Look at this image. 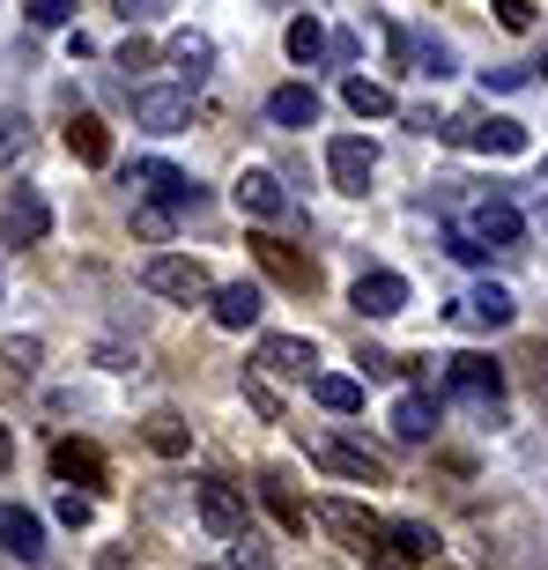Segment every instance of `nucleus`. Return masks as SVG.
Listing matches in <instances>:
<instances>
[{
  "mask_svg": "<svg viewBox=\"0 0 548 570\" xmlns=\"http://www.w3.org/2000/svg\"><path fill=\"white\" fill-rule=\"evenodd\" d=\"M444 401L474 407L489 430H505V371L489 356H444Z\"/></svg>",
  "mask_w": 548,
  "mask_h": 570,
  "instance_id": "nucleus-1",
  "label": "nucleus"
},
{
  "mask_svg": "<svg viewBox=\"0 0 548 570\" xmlns=\"http://www.w3.org/2000/svg\"><path fill=\"white\" fill-rule=\"evenodd\" d=\"M430 134H444V141H460V148H482V156H527V127L505 119V111H452Z\"/></svg>",
  "mask_w": 548,
  "mask_h": 570,
  "instance_id": "nucleus-2",
  "label": "nucleus"
},
{
  "mask_svg": "<svg viewBox=\"0 0 548 570\" xmlns=\"http://www.w3.org/2000/svg\"><path fill=\"white\" fill-rule=\"evenodd\" d=\"M141 289H148V296H164V304H208L215 282H208V267H200V259H186V253H156V259L141 267Z\"/></svg>",
  "mask_w": 548,
  "mask_h": 570,
  "instance_id": "nucleus-3",
  "label": "nucleus"
},
{
  "mask_svg": "<svg viewBox=\"0 0 548 570\" xmlns=\"http://www.w3.org/2000/svg\"><path fill=\"white\" fill-rule=\"evenodd\" d=\"M371 570H422L430 556H438V527H422V519H393V527H379V541H371Z\"/></svg>",
  "mask_w": 548,
  "mask_h": 570,
  "instance_id": "nucleus-4",
  "label": "nucleus"
},
{
  "mask_svg": "<svg viewBox=\"0 0 548 570\" xmlns=\"http://www.w3.org/2000/svg\"><path fill=\"white\" fill-rule=\"evenodd\" d=\"M253 267L274 282V289H290V296L319 289V259L304 253V245H290V237H253Z\"/></svg>",
  "mask_w": 548,
  "mask_h": 570,
  "instance_id": "nucleus-5",
  "label": "nucleus"
},
{
  "mask_svg": "<svg viewBox=\"0 0 548 570\" xmlns=\"http://www.w3.org/2000/svg\"><path fill=\"white\" fill-rule=\"evenodd\" d=\"M452 230H467L474 245H489V253H511V245L527 237V215L511 208V200H497V193H489V200H474L467 215H452Z\"/></svg>",
  "mask_w": 548,
  "mask_h": 570,
  "instance_id": "nucleus-6",
  "label": "nucleus"
},
{
  "mask_svg": "<svg viewBox=\"0 0 548 570\" xmlns=\"http://www.w3.org/2000/svg\"><path fill=\"white\" fill-rule=\"evenodd\" d=\"M127 186H134V200H164V208H200V186H193L178 164H164V156H141V164L127 170Z\"/></svg>",
  "mask_w": 548,
  "mask_h": 570,
  "instance_id": "nucleus-7",
  "label": "nucleus"
},
{
  "mask_svg": "<svg viewBox=\"0 0 548 570\" xmlns=\"http://www.w3.org/2000/svg\"><path fill=\"white\" fill-rule=\"evenodd\" d=\"M134 127H148V134H186L193 127V89H178V82L134 89Z\"/></svg>",
  "mask_w": 548,
  "mask_h": 570,
  "instance_id": "nucleus-8",
  "label": "nucleus"
},
{
  "mask_svg": "<svg viewBox=\"0 0 548 570\" xmlns=\"http://www.w3.org/2000/svg\"><path fill=\"white\" fill-rule=\"evenodd\" d=\"M193 511H200V527L215 533V541H237V533H245V519H253V511H245V497H237V482H193Z\"/></svg>",
  "mask_w": 548,
  "mask_h": 570,
  "instance_id": "nucleus-9",
  "label": "nucleus"
},
{
  "mask_svg": "<svg viewBox=\"0 0 548 570\" xmlns=\"http://www.w3.org/2000/svg\"><path fill=\"white\" fill-rule=\"evenodd\" d=\"M45 230H52V200H45L38 186H16L0 200V237H8V245H38Z\"/></svg>",
  "mask_w": 548,
  "mask_h": 570,
  "instance_id": "nucleus-10",
  "label": "nucleus"
},
{
  "mask_svg": "<svg viewBox=\"0 0 548 570\" xmlns=\"http://www.w3.org/2000/svg\"><path fill=\"white\" fill-rule=\"evenodd\" d=\"M312 460L326 466V474H341V482H385V460L371 452V444H349V438H312Z\"/></svg>",
  "mask_w": 548,
  "mask_h": 570,
  "instance_id": "nucleus-11",
  "label": "nucleus"
},
{
  "mask_svg": "<svg viewBox=\"0 0 548 570\" xmlns=\"http://www.w3.org/2000/svg\"><path fill=\"white\" fill-rule=\"evenodd\" d=\"M326 170H334L341 193H371V178H379V148L363 141V134H334V141H326Z\"/></svg>",
  "mask_w": 548,
  "mask_h": 570,
  "instance_id": "nucleus-12",
  "label": "nucleus"
},
{
  "mask_svg": "<svg viewBox=\"0 0 548 570\" xmlns=\"http://www.w3.org/2000/svg\"><path fill=\"white\" fill-rule=\"evenodd\" d=\"M312 519H319L326 533H334L341 549H356V556L371 549V541H379V527H385V519H371V511L349 504V497H326V504H312Z\"/></svg>",
  "mask_w": 548,
  "mask_h": 570,
  "instance_id": "nucleus-13",
  "label": "nucleus"
},
{
  "mask_svg": "<svg viewBox=\"0 0 548 570\" xmlns=\"http://www.w3.org/2000/svg\"><path fill=\"white\" fill-rule=\"evenodd\" d=\"M452 318H460V326H489V334H505L511 318H519V304H511L505 282H482V289H467L460 304H452Z\"/></svg>",
  "mask_w": 548,
  "mask_h": 570,
  "instance_id": "nucleus-14",
  "label": "nucleus"
},
{
  "mask_svg": "<svg viewBox=\"0 0 548 570\" xmlns=\"http://www.w3.org/2000/svg\"><path fill=\"white\" fill-rule=\"evenodd\" d=\"M237 208L253 215V223H282V215H290V193H282V178H274V170H237Z\"/></svg>",
  "mask_w": 548,
  "mask_h": 570,
  "instance_id": "nucleus-15",
  "label": "nucleus"
},
{
  "mask_svg": "<svg viewBox=\"0 0 548 570\" xmlns=\"http://www.w3.org/2000/svg\"><path fill=\"white\" fill-rule=\"evenodd\" d=\"M349 304H356L363 318H393V312H408V282L393 275V267H379V275H356Z\"/></svg>",
  "mask_w": 548,
  "mask_h": 570,
  "instance_id": "nucleus-16",
  "label": "nucleus"
},
{
  "mask_svg": "<svg viewBox=\"0 0 548 570\" xmlns=\"http://www.w3.org/2000/svg\"><path fill=\"white\" fill-rule=\"evenodd\" d=\"M52 474H60V482H82V489H105V452H97V444L89 438H60L52 444Z\"/></svg>",
  "mask_w": 548,
  "mask_h": 570,
  "instance_id": "nucleus-17",
  "label": "nucleus"
},
{
  "mask_svg": "<svg viewBox=\"0 0 548 570\" xmlns=\"http://www.w3.org/2000/svg\"><path fill=\"white\" fill-rule=\"evenodd\" d=\"M0 549L16 556V563H38L45 556V519L22 504H0Z\"/></svg>",
  "mask_w": 548,
  "mask_h": 570,
  "instance_id": "nucleus-18",
  "label": "nucleus"
},
{
  "mask_svg": "<svg viewBox=\"0 0 548 570\" xmlns=\"http://www.w3.org/2000/svg\"><path fill=\"white\" fill-rule=\"evenodd\" d=\"M164 60L178 67V89H200L215 67V45L200 38V30H178V38H164Z\"/></svg>",
  "mask_w": 548,
  "mask_h": 570,
  "instance_id": "nucleus-19",
  "label": "nucleus"
},
{
  "mask_svg": "<svg viewBox=\"0 0 548 570\" xmlns=\"http://www.w3.org/2000/svg\"><path fill=\"white\" fill-rule=\"evenodd\" d=\"M260 363H267L274 379H312L319 348H312V341H296V334H267V341H260Z\"/></svg>",
  "mask_w": 548,
  "mask_h": 570,
  "instance_id": "nucleus-20",
  "label": "nucleus"
},
{
  "mask_svg": "<svg viewBox=\"0 0 548 570\" xmlns=\"http://www.w3.org/2000/svg\"><path fill=\"white\" fill-rule=\"evenodd\" d=\"M67 156H75V164H89V170L111 164V127L97 119V111H75V119H67Z\"/></svg>",
  "mask_w": 548,
  "mask_h": 570,
  "instance_id": "nucleus-21",
  "label": "nucleus"
},
{
  "mask_svg": "<svg viewBox=\"0 0 548 570\" xmlns=\"http://www.w3.org/2000/svg\"><path fill=\"white\" fill-rule=\"evenodd\" d=\"M260 304H267V296H260V282H231V289H215V296H208L215 326H231V334H245V326H253Z\"/></svg>",
  "mask_w": 548,
  "mask_h": 570,
  "instance_id": "nucleus-22",
  "label": "nucleus"
},
{
  "mask_svg": "<svg viewBox=\"0 0 548 570\" xmlns=\"http://www.w3.org/2000/svg\"><path fill=\"white\" fill-rule=\"evenodd\" d=\"M438 393H401V401H393V438L401 444H422L430 438V430H438Z\"/></svg>",
  "mask_w": 548,
  "mask_h": 570,
  "instance_id": "nucleus-23",
  "label": "nucleus"
},
{
  "mask_svg": "<svg viewBox=\"0 0 548 570\" xmlns=\"http://www.w3.org/2000/svg\"><path fill=\"white\" fill-rule=\"evenodd\" d=\"M267 119L274 127H319V89L312 82H282L267 97Z\"/></svg>",
  "mask_w": 548,
  "mask_h": 570,
  "instance_id": "nucleus-24",
  "label": "nucleus"
},
{
  "mask_svg": "<svg viewBox=\"0 0 548 570\" xmlns=\"http://www.w3.org/2000/svg\"><path fill=\"white\" fill-rule=\"evenodd\" d=\"M260 504H267L290 533H312V504H304V497H296V489L282 482V474H260Z\"/></svg>",
  "mask_w": 548,
  "mask_h": 570,
  "instance_id": "nucleus-25",
  "label": "nucleus"
},
{
  "mask_svg": "<svg viewBox=\"0 0 548 570\" xmlns=\"http://www.w3.org/2000/svg\"><path fill=\"white\" fill-rule=\"evenodd\" d=\"M341 105L356 111V119H393V111H401V105H393V89L371 82V75H349V82H341Z\"/></svg>",
  "mask_w": 548,
  "mask_h": 570,
  "instance_id": "nucleus-26",
  "label": "nucleus"
},
{
  "mask_svg": "<svg viewBox=\"0 0 548 570\" xmlns=\"http://www.w3.org/2000/svg\"><path fill=\"white\" fill-rule=\"evenodd\" d=\"M312 401L326 415H356L363 407V379H341V371H312Z\"/></svg>",
  "mask_w": 548,
  "mask_h": 570,
  "instance_id": "nucleus-27",
  "label": "nucleus"
},
{
  "mask_svg": "<svg viewBox=\"0 0 548 570\" xmlns=\"http://www.w3.org/2000/svg\"><path fill=\"white\" fill-rule=\"evenodd\" d=\"M141 438H148V452H164V460H178V452L193 444V430H186V415H170V407H156V415L141 423Z\"/></svg>",
  "mask_w": 548,
  "mask_h": 570,
  "instance_id": "nucleus-28",
  "label": "nucleus"
},
{
  "mask_svg": "<svg viewBox=\"0 0 548 570\" xmlns=\"http://www.w3.org/2000/svg\"><path fill=\"white\" fill-rule=\"evenodd\" d=\"M408 67L430 75V82H444V75H452V45L444 38H408Z\"/></svg>",
  "mask_w": 548,
  "mask_h": 570,
  "instance_id": "nucleus-29",
  "label": "nucleus"
},
{
  "mask_svg": "<svg viewBox=\"0 0 548 570\" xmlns=\"http://www.w3.org/2000/svg\"><path fill=\"white\" fill-rule=\"evenodd\" d=\"M282 45H290V60H296V67L326 60V30H319L312 16H296V22H290V38H282Z\"/></svg>",
  "mask_w": 548,
  "mask_h": 570,
  "instance_id": "nucleus-30",
  "label": "nucleus"
},
{
  "mask_svg": "<svg viewBox=\"0 0 548 570\" xmlns=\"http://www.w3.org/2000/svg\"><path fill=\"white\" fill-rule=\"evenodd\" d=\"M16 156H30V119L16 105H0V164H16Z\"/></svg>",
  "mask_w": 548,
  "mask_h": 570,
  "instance_id": "nucleus-31",
  "label": "nucleus"
},
{
  "mask_svg": "<svg viewBox=\"0 0 548 570\" xmlns=\"http://www.w3.org/2000/svg\"><path fill=\"white\" fill-rule=\"evenodd\" d=\"M89 519H97V489H75V482H67L60 489V527H89Z\"/></svg>",
  "mask_w": 548,
  "mask_h": 570,
  "instance_id": "nucleus-32",
  "label": "nucleus"
},
{
  "mask_svg": "<svg viewBox=\"0 0 548 570\" xmlns=\"http://www.w3.org/2000/svg\"><path fill=\"white\" fill-rule=\"evenodd\" d=\"M170 223H178V208H164V200H134V230L141 237H170Z\"/></svg>",
  "mask_w": 548,
  "mask_h": 570,
  "instance_id": "nucleus-33",
  "label": "nucleus"
},
{
  "mask_svg": "<svg viewBox=\"0 0 548 570\" xmlns=\"http://www.w3.org/2000/svg\"><path fill=\"white\" fill-rule=\"evenodd\" d=\"M38 356H45V341H38V334H22V341H8V348H0V363H8L16 379H30V371H38Z\"/></svg>",
  "mask_w": 548,
  "mask_h": 570,
  "instance_id": "nucleus-34",
  "label": "nucleus"
},
{
  "mask_svg": "<svg viewBox=\"0 0 548 570\" xmlns=\"http://www.w3.org/2000/svg\"><path fill=\"white\" fill-rule=\"evenodd\" d=\"M245 401H253V415H260V423H282V393H274L267 379H245Z\"/></svg>",
  "mask_w": 548,
  "mask_h": 570,
  "instance_id": "nucleus-35",
  "label": "nucleus"
},
{
  "mask_svg": "<svg viewBox=\"0 0 548 570\" xmlns=\"http://www.w3.org/2000/svg\"><path fill=\"white\" fill-rule=\"evenodd\" d=\"M223 570H274V556L260 549V541H245V533H237V541H231V563H223Z\"/></svg>",
  "mask_w": 548,
  "mask_h": 570,
  "instance_id": "nucleus-36",
  "label": "nucleus"
},
{
  "mask_svg": "<svg viewBox=\"0 0 548 570\" xmlns=\"http://www.w3.org/2000/svg\"><path fill=\"white\" fill-rule=\"evenodd\" d=\"M497 22H505L511 38H527L534 30V0H497Z\"/></svg>",
  "mask_w": 548,
  "mask_h": 570,
  "instance_id": "nucleus-37",
  "label": "nucleus"
},
{
  "mask_svg": "<svg viewBox=\"0 0 548 570\" xmlns=\"http://www.w3.org/2000/svg\"><path fill=\"white\" fill-rule=\"evenodd\" d=\"M30 22L38 30H60V22H75V0H30Z\"/></svg>",
  "mask_w": 548,
  "mask_h": 570,
  "instance_id": "nucleus-38",
  "label": "nucleus"
},
{
  "mask_svg": "<svg viewBox=\"0 0 548 570\" xmlns=\"http://www.w3.org/2000/svg\"><path fill=\"white\" fill-rule=\"evenodd\" d=\"M444 253H452V259H467V267H482V259H489V245H474L467 230H452V223H444Z\"/></svg>",
  "mask_w": 548,
  "mask_h": 570,
  "instance_id": "nucleus-39",
  "label": "nucleus"
},
{
  "mask_svg": "<svg viewBox=\"0 0 548 570\" xmlns=\"http://www.w3.org/2000/svg\"><path fill=\"white\" fill-rule=\"evenodd\" d=\"M534 67H482V89H527Z\"/></svg>",
  "mask_w": 548,
  "mask_h": 570,
  "instance_id": "nucleus-40",
  "label": "nucleus"
},
{
  "mask_svg": "<svg viewBox=\"0 0 548 570\" xmlns=\"http://www.w3.org/2000/svg\"><path fill=\"white\" fill-rule=\"evenodd\" d=\"M356 371H363V379H393V371H401V356H385V348H363Z\"/></svg>",
  "mask_w": 548,
  "mask_h": 570,
  "instance_id": "nucleus-41",
  "label": "nucleus"
},
{
  "mask_svg": "<svg viewBox=\"0 0 548 570\" xmlns=\"http://www.w3.org/2000/svg\"><path fill=\"white\" fill-rule=\"evenodd\" d=\"M148 60H156V45H148V38H127V45H119V67H127V75H134V67H148Z\"/></svg>",
  "mask_w": 548,
  "mask_h": 570,
  "instance_id": "nucleus-42",
  "label": "nucleus"
},
{
  "mask_svg": "<svg viewBox=\"0 0 548 570\" xmlns=\"http://www.w3.org/2000/svg\"><path fill=\"white\" fill-rule=\"evenodd\" d=\"M356 52H363L356 30H334V38H326V60H356Z\"/></svg>",
  "mask_w": 548,
  "mask_h": 570,
  "instance_id": "nucleus-43",
  "label": "nucleus"
},
{
  "mask_svg": "<svg viewBox=\"0 0 548 570\" xmlns=\"http://www.w3.org/2000/svg\"><path fill=\"white\" fill-rule=\"evenodd\" d=\"M8 466H16V430L0 423V474H8Z\"/></svg>",
  "mask_w": 548,
  "mask_h": 570,
  "instance_id": "nucleus-44",
  "label": "nucleus"
},
{
  "mask_svg": "<svg viewBox=\"0 0 548 570\" xmlns=\"http://www.w3.org/2000/svg\"><path fill=\"white\" fill-rule=\"evenodd\" d=\"M111 8H119V16L134 22V16H148V8H156V0H111Z\"/></svg>",
  "mask_w": 548,
  "mask_h": 570,
  "instance_id": "nucleus-45",
  "label": "nucleus"
},
{
  "mask_svg": "<svg viewBox=\"0 0 548 570\" xmlns=\"http://www.w3.org/2000/svg\"><path fill=\"white\" fill-rule=\"evenodd\" d=\"M97 570H134V563H127V556H119V549H111V556H97Z\"/></svg>",
  "mask_w": 548,
  "mask_h": 570,
  "instance_id": "nucleus-46",
  "label": "nucleus"
},
{
  "mask_svg": "<svg viewBox=\"0 0 548 570\" xmlns=\"http://www.w3.org/2000/svg\"><path fill=\"white\" fill-rule=\"evenodd\" d=\"M534 75H541V82H548V60H541V67H534Z\"/></svg>",
  "mask_w": 548,
  "mask_h": 570,
  "instance_id": "nucleus-47",
  "label": "nucleus"
},
{
  "mask_svg": "<svg viewBox=\"0 0 548 570\" xmlns=\"http://www.w3.org/2000/svg\"><path fill=\"white\" fill-rule=\"evenodd\" d=\"M541 186H548V164H541Z\"/></svg>",
  "mask_w": 548,
  "mask_h": 570,
  "instance_id": "nucleus-48",
  "label": "nucleus"
}]
</instances>
